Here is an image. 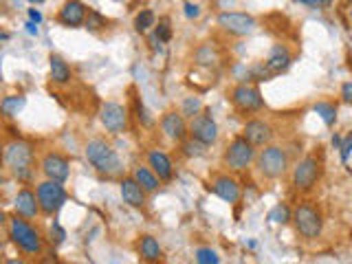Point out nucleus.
I'll use <instances>...</instances> for the list:
<instances>
[{
  "instance_id": "f257e3e1",
  "label": "nucleus",
  "mask_w": 352,
  "mask_h": 264,
  "mask_svg": "<svg viewBox=\"0 0 352 264\" xmlns=\"http://www.w3.org/2000/svg\"><path fill=\"white\" fill-rule=\"evenodd\" d=\"M5 165L18 181L29 183L33 179V148L31 143L14 139L5 146Z\"/></svg>"
},
{
  "instance_id": "f03ea898",
  "label": "nucleus",
  "mask_w": 352,
  "mask_h": 264,
  "mask_svg": "<svg viewBox=\"0 0 352 264\" xmlns=\"http://www.w3.org/2000/svg\"><path fill=\"white\" fill-rule=\"evenodd\" d=\"M9 238L27 256H40L42 253V238L38 234V229L29 225L27 218H22L18 214L9 220Z\"/></svg>"
},
{
  "instance_id": "7ed1b4c3",
  "label": "nucleus",
  "mask_w": 352,
  "mask_h": 264,
  "mask_svg": "<svg viewBox=\"0 0 352 264\" xmlns=\"http://www.w3.org/2000/svg\"><path fill=\"white\" fill-rule=\"evenodd\" d=\"M86 159L97 172H102L106 176H115L121 170V161L117 157V152L104 139H93L86 143Z\"/></svg>"
},
{
  "instance_id": "20e7f679",
  "label": "nucleus",
  "mask_w": 352,
  "mask_h": 264,
  "mask_svg": "<svg viewBox=\"0 0 352 264\" xmlns=\"http://www.w3.org/2000/svg\"><path fill=\"white\" fill-rule=\"evenodd\" d=\"M293 223H295L297 234H300L302 238L313 240V238L322 236L324 220H322V214H319V209L311 203H300L295 207Z\"/></svg>"
},
{
  "instance_id": "39448f33",
  "label": "nucleus",
  "mask_w": 352,
  "mask_h": 264,
  "mask_svg": "<svg viewBox=\"0 0 352 264\" xmlns=\"http://www.w3.org/2000/svg\"><path fill=\"white\" fill-rule=\"evenodd\" d=\"M256 163H258V172L264 179H280L289 170V154L280 146H267L264 150H260Z\"/></svg>"
},
{
  "instance_id": "423d86ee",
  "label": "nucleus",
  "mask_w": 352,
  "mask_h": 264,
  "mask_svg": "<svg viewBox=\"0 0 352 264\" xmlns=\"http://www.w3.org/2000/svg\"><path fill=\"white\" fill-rule=\"evenodd\" d=\"M256 159V146L249 143L245 137H236L234 141L229 143L225 150V165L231 172H242L249 168V163Z\"/></svg>"
},
{
  "instance_id": "0eeeda50",
  "label": "nucleus",
  "mask_w": 352,
  "mask_h": 264,
  "mask_svg": "<svg viewBox=\"0 0 352 264\" xmlns=\"http://www.w3.org/2000/svg\"><path fill=\"white\" fill-rule=\"evenodd\" d=\"M319 176H322V163L315 154H308L293 168V187L300 192H308L317 185Z\"/></svg>"
},
{
  "instance_id": "6e6552de",
  "label": "nucleus",
  "mask_w": 352,
  "mask_h": 264,
  "mask_svg": "<svg viewBox=\"0 0 352 264\" xmlns=\"http://www.w3.org/2000/svg\"><path fill=\"white\" fill-rule=\"evenodd\" d=\"M36 194H38L42 214H47V216L58 214L60 209L64 207V203H66V190L58 181H49V179L42 181L36 187Z\"/></svg>"
},
{
  "instance_id": "1a4fd4ad",
  "label": "nucleus",
  "mask_w": 352,
  "mask_h": 264,
  "mask_svg": "<svg viewBox=\"0 0 352 264\" xmlns=\"http://www.w3.org/2000/svg\"><path fill=\"white\" fill-rule=\"evenodd\" d=\"M218 27L227 31L229 36H251L256 31V20L249 14H240V11H223L218 16Z\"/></svg>"
},
{
  "instance_id": "9d476101",
  "label": "nucleus",
  "mask_w": 352,
  "mask_h": 264,
  "mask_svg": "<svg viewBox=\"0 0 352 264\" xmlns=\"http://www.w3.org/2000/svg\"><path fill=\"white\" fill-rule=\"evenodd\" d=\"M231 104H234L240 113H258L264 108V97L260 91L251 84H238L231 91Z\"/></svg>"
},
{
  "instance_id": "9b49d317",
  "label": "nucleus",
  "mask_w": 352,
  "mask_h": 264,
  "mask_svg": "<svg viewBox=\"0 0 352 264\" xmlns=\"http://www.w3.org/2000/svg\"><path fill=\"white\" fill-rule=\"evenodd\" d=\"M190 137L205 143V146H214L218 141V126L212 117V113H198L190 121Z\"/></svg>"
},
{
  "instance_id": "f8f14e48",
  "label": "nucleus",
  "mask_w": 352,
  "mask_h": 264,
  "mask_svg": "<svg viewBox=\"0 0 352 264\" xmlns=\"http://www.w3.org/2000/svg\"><path fill=\"white\" fill-rule=\"evenodd\" d=\"M99 119L110 135H119L128 128V110L117 102H106L99 110Z\"/></svg>"
},
{
  "instance_id": "ddd939ff",
  "label": "nucleus",
  "mask_w": 352,
  "mask_h": 264,
  "mask_svg": "<svg viewBox=\"0 0 352 264\" xmlns=\"http://www.w3.org/2000/svg\"><path fill=\"white\" fill-rule=\"evenodd\" d=\"M40 168H42L44 176H47L49 181H58V183H64L66 179H69V174H71V163H69V159L62 157V154H58V152L44 154Z\"/></svg>"
},
{
  "instance_id": "4468645a",
  "label": "nucleus",
  "mask_w": 352,
  "mask_h": 264,
  "mask_svg": "<svg viewBox=\"0 0 352 264\" xmlns=\"http://www.w3.org/2000/svg\"><path fill=\"white\" fill-rule=\"evenodd\" d=\"M273 128L271 124H267V121H262V119H249L247 124H245V130H242V137H245L249 143H253L256 148H267L271 139H273Z\"/></svg>"
},
{
  "instance_id": "2eb2a0df",
  "label": "nucleus",
  "mask_w": 352,
  "mask_h": 264,
  "mask_svg": "<svg viewBox=\"0 0 352 264\" xmlns=\"http://www.w3.org/2000/svg\"><path fill=\"white\" fill-rule=\"evenodd\" d=\"M161 128L163 132L168 135L172 141H185L187 137H190V126H187V121H185V115L183 113H168V115H163L161 119Z\"/></svg>"
},
{
  "instance_id": "dca6fc26",
  "label": "nucleus",
  "mask_w": 352,
  "mask_h": 264,
  "mask_svg": "<svg viewBox=\"0 0 352 264\" xmlns=\"http://www.w3.org/2000/svg\"><path fill=\"white\" fill-rule=\"evenodd\" d=\"M88 11L91 9H86V5L80 3V0H66L62 9L58 11V20L66 27H80L86 22Z\"/></svg>"
},
{
  "instance_id": "f3484780",
  "label": "nucleus",
  "mask_w": 352,
  "mask_h": 264,
  "mask_svg": "<svg viewBox=\"0 0 352 264\" xmlns=\"http://www.w3.org/2000/svg\"><path fill=\"white\" fill-rule=\"evenodd\" d=\"M212 192L218 198H223V201L229 203V205H234V203L240 201V185H238L236 179H231L229 174L216 176V179L212 181Z\"/></svg>"
},
{
  "instance_id": "a211bd4d",
  "label": "nucleus",
  "mask_w": 352,
  "mask_h": 264,
  "mask_svg": "<svg viewBox=\"0 0 352 264\" xmlns=\"http://www.w3.org/2000/svg\"><path fill=\"white\" fill-rule=\"evenodd\" d=\"M14 207H16V214L22 216V218H36L42 209H40V201H38V194L27 190V187H22V190L16 194L14 198Z\"/></svg>"
},
{
  "instance_id": "6ab92c4d",
  "label": "nucleus",
  "mask_w": 352,
  "mask_h": 264,
  "mask_svg": "<svg viewBox=\"0 0 352 264\" xmlns=\"http://www.w3.org/2000/svg\"><path fill=\"white\" fill-rule=\"evenodd\" d=\"M291 62H293L291 51L286 49L284 44H275V47H273V49L269 51V55H267L264 69H267L271 75H280V73H284L286 69H289Z\"/></svg>"
},
{
  "instance_id": "aec40b11",
  "label": "nucleus",
  "mask_w": 352,
  "mask_h": 264,
  "mask_svg": "<svg viewBox=\"0 0 352 264\" xmlns=\"http://www.w3.org/2000/svg\"><path fill=\"white\" fill-rule=\"evenodd\" d=\"M148 168L157 174L161 181H172V176H174V165L163 150H150L148 152Z\"/></svg>"
},
{
  "instance_id": "412c9836",
  "label": "nucleus",
  "mask_w": 352,
  "mask_h": 264,
  "mask_svg": "<svg viewBox=\"0 0 352 264\" xmlns=\"http://www.w3.org/2000/svg\"><path fill=\"white\" fill-rule=\"evenodd\" d=\"M146 190L132 179V176H126L124 181H121V198H124V203L130 205V207H143L146 205Z\"/></svg>"
},
{
  "instance_id": "4be33fe9",
  "label": "nucleus",
  "mask_w": 352,
  "mask_h": 264,
  "mask_svg": "<svg viewBox=\"0 0 352 264\" xmlns=\"http://www.w3.org/2000/svg\"><path fill=\"white\" fill-rule=\"evenodd\" d=\"M139 256L143 258V262H148V264H159L163 260V249L159 245V240L154 236H141Z\"/></svg>"
},
{
  "instance_id": "5701e85b",
  "label": "nucleus",
  "mask_w": 352,
  "mask_h": 264,
  "mask_svg": "<svg viewBox=\"0 0 352 264\" xmlns=\"http://www.w3.org/2000/svg\"><path fill=\"white\" fill-rule=\"evenodd\" d=\"M132 179H135L148 194L157 192L159 190V183H161V179L150 168H141V165H139V168H135V172H132Z\"/></svg>"
},
{
  "instance_id": "b1692460",
  "label": "nucleus",
  "mask_w": 352,
  "mask_h": 264,
  "mask_svg": "<svg viewBox=\"0 0 352 264\" xmlns=\"http://www.w3.org/2000/svg\"><path fill=\"white\" fill-rule=\"evenodd\" d=\"M49 69H51V80L55 84H66L71 82V66L66 64L60 55H51L49 60Z\"/></svg>"
},
{
  "instance_id": "393cba45",
  "label": "nucleus",
  "mask_w": 352,
  "mask_h": 264,
  "mask_svg": "<svg viewBox=\"0 0 352 264\" xmlns=\"http://www.w3.org/2000/svg\"><path fill=\"white\" fill-rule=\"evenodd\" d=\"M25 104H27V99L22 97V95H9V97H5L3 99V104H0V108H3V113H5V117H16L22 108H25Z\"/></svg>"
},
{
  "instance_id": "a878e982",
  "label": "nucleus",
  "mask_w": 352,
  "mask_h": 264,
  "mask_svg": "<svg viewBox=\"0 0 352 264\" xmlns=\"http://www.w3.org/2000/svg\"><path fill=\"white\" fill-rule=\"evenodd\" d=\"M181 152H183V157H187V159H198V157H203V154L207 152V146L190 137V139L181 141Z\"/></svg>"
},
{
  "instance_id": "bb28decb",
  "label": "nucleus",
  "mask_w": 352,
  "mask_h": 264,
  "mask_svg": "<svg viewBox=\"0 0 352 264\" xmlns=\"http://www.w3.org/2000/svg\"><path fill=\"white\" fill-rule=\"evenodd\" d=\"M313 110L319 117H322V121L326 126H333L337 121V106L333 102H317Z\"/></svg>"
},
{
  "instance_id": "cd10ccee",
  "label": "nucleus",
  "mask_w": 352,
  "mask_h": 264,
  "mask_svg": "<svg viewBox=\"0 0 352 264\" xmlns=\"http://www.w3.org/2000/svg\"><path fill=\"white\" fill-rule=\"evenodd\" d=\"M269 220L271 223H275V225H286L289 220H293V212L286 205H275L271 212H269Z\"/></svg>"
},
{
  "instance_id": "c85d7f7f",
  "label": "nucleus",
  "mask_w": 352,
  "mask_h": 264,
  "mask_svg": "<svg viewBox=\"0 0 352 264\" xmlns=\"http://www.w3.org/2000/svg\"><path fill=\"white\" fill-rule=\"evenodd\" d=\"M154 11L152 9H141L139 14H137V18H135V29L139 31V33H146L150 27H154Z\"/></svg>"
},
{
  "instance_id": "c756f323",
  "label": "nucleus",
  "mask_w": 352,
  "mask_h": 264,
  "mask_svg": "<svg viewBox=\"0 0 352 264\" xmlns=\"http://www.w3.org/2000/svg\"><path fill=\"white\" fill-rule=\"evenodd\" d=\"M196 262L198 264H220V258L214 249L201 247V249H196Z\"/></svg>"
},
{
  "instance_id": "7c9ffc66",
  "label": "nucleus",
  "mask_w": 352,
  "mask_h": 264,
  "mask_svg": "<svg viewBox=\"0 0 352 264\" xmlns=\"http://www.w3.org/2000/svg\"><path fill=\"white\" fill-rule=\"evenodd\" d=\"M201 108H203L201 99H198V97H187L185 102H183V110H181V113L185 117H196L198 113H201Z\"/></svg>"
},
{
  "instance_id": "2f4dec72",
  "label": "nucleus",
  "mask_w": 352,
  "mask_h": 264,
  "mask_svg": "<svg viewBox=\"0 0 352 264\" xmlns=\"http://www.w3.org/2000/svg\"><path fill=\"white\" fill-rule=\"evenodd\" d=\"M154 38H157L159 42H168L172 38V29L168 25V20H161L159 27H157V33H154Z\"/></svg>"
},
{
  "instance_id": "473e14b6",
  "label": "nucleus",
  "mask_w": 352,
  "mask_h": 264,
  "mask_svg": "<svg viewBox=\"0 0 352 264\" xmlns=\"http://www.w3.org/2000/svg\"><path fill=\"white\" fill-rule=\"evenodd\" d=\"M106 25V20L95 14V11H88V18H86V27L88 29H99V27H104Z\"/></svg>"
},
{
  "instance_id": "72a5a7b5",
  "label": "nucleus",
  "mask_w": 352,
  "mask_h": 264,
  "mask_svg": "<svg viewBox=\"0 0 352 264\" xmlns=\"http://www.w3.org/2000/svg\"><path fill=\"white\" fill-rule=\"evenodd\" d=\"M341 99H344L346 104H352V82H346L341 86Z\"/></svg>"
},
{
  "instance_id": "f704fd0d",
  "label": "nucleus",
  "mask_w": 352,
  "mask_h": 264,
  "mask_svg": "<svg viewBox=\"0 0 352 264\" xmlns=\"http://www.w3.org/2000/svg\"><path fill=\"white\" fill-rule=\"evenodd\" d=\"M295 3L306 5V7H315V9H319V7H326V5H330V0H295Z\"/></svg>"
},
{
  "instance_id": "c9c22d12",
  "label": "nucleus",
  "mask_w": 352,
  "mask_h": 264,
  "mask_svg": "<svg viewBox=\"0 0 352 264\" xmlns=\"http://www.w3.org/2000/svg\"><path fill=\"white\" fill-rule=\"evenodd\" d=\"M350 152H352V135L348 137V141L344 143V146H341V159H344V161H348Z\"/></svg>"
},
{
  "instance_id": "e433bc0d",
  "label": "nucleus",
  "mask_w": 352,
  "mask_h": 264,
  "mask_svg": "<svg viewBox=\"0 0 352 264\" xmlns=\"http://www.w3.org/2000/svg\"><path fill=\"white\" fill-rule=\"evenodd\" d=\"M198 14H201V11H198V7H196V5L185 3V16H187V18H198Z\"/></svg>"
},
{
  "instance_id": "4c0bfd02",
  "label": "nucleus",
  "mask_w": 352,
  "mask_h": 264,
  "mask_svg": "<svg viewBox=\"0 0 352 264\" xmlns=\"http://www.w3.org/2000/svg\"><path fill=\"white\" fill-rule=\"evenodd\" d=\"M29 18H31V20H33V22H36V25H38V22L42 20V14H40L38 9H29Z\"/></svg>"
},
{
  "instance_id": "58836bf2",
  "label": "nucleus",
  "mask_w": 352,
  "mask_h": 264,
  "mask_svg": "<svg viewBox=\"0 0 352 264\" xmlns=\"http://www.w3.org/2000/svg\"><path fill=\"white\" fill-rule=\"evenodd\" d=\"M5 264H27V262H22V260H16V258H11V260H7Z\"/></svg>"
},
{
  "instance_id": "ea45409f",
  "label": "nucleus",
  "mask_w": 352,
  "mask_h": 264,
  "mask_svg": "<svg viewBox=\"0 0 352 264\" xmlns=\"http://www.w3.org/2000/svg\"><path fill=\"white\" fill-rule=\"evenodd\" d=\"M27 27H29V33H38V27H36V25H33V22H29V25H27Z\"/></svg>"
},
{
  "instance_id": "a19ab883",
  "label": "nucleus",
  "mask_w": 352,
  "mask_h": 264,
  "mask_svg": "<svg viewBox=\"0 0 352 264\" xmlns=\"http://www.w3.org/2000/svg\"><path fill=\"white\" fill-rule=\"evenodd\" d=\"M42 264H58V262H42Z\"/></svg>"
}]
</instances>
